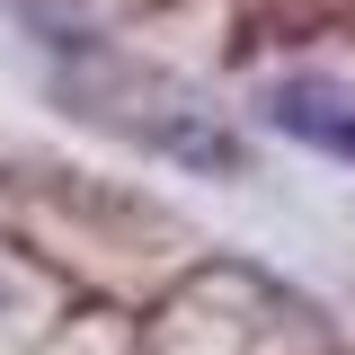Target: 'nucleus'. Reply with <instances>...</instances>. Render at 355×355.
<instances>
[{
    "mask_svg": "<svg viewBox=\"0 0 355 355\" xmlns=\"http://www.w3.org/2000/svg\"><path fill=\"white\" fill-rule=\"evenodd\" d=\"M125 107H160V116H133V142H151V151H169V160H187V169H240L249 151H240V133L214 125V107H196L178 80H151V71H133V62H107L98 53V80L80 89V116H98V125H116Z\"/></svg>",
    "mask_w": 355,
    "mask_h": 355,
    "instance_id": "obj_1",
    "label": "nucleus"
},
{
    "mask_svg": "<svg viewBox=\"0 0 355 355\" xmlns=\"http://www.w3.org/2000/svg\"><path fill=\"white\" fill-rule=\"evenodd\" d=\"M258 116L284 142H302V151H320V160H347L355 169V89L329 80V71H293V80H266Z\"/></svg>",
    "mask_w": 355,
    "mask_h": 355,
    "instance_id": "obj_2",
    "label": "nucleus"
},
{
    "mask_svg": "<svg viewBox=\"0 0 355 355\" xmlns=\"http://www.w3.org/2000/svg\"><path fill=\"white\" fill-rule=\"evenodd\" d=\"M0 320H9V284H0Z\"/></svg>",
    "mask_w": 355,
    "mask_h": 355,
    "instance_id": "obj_3",
    "label": "nucleus"
}]
</instances>
